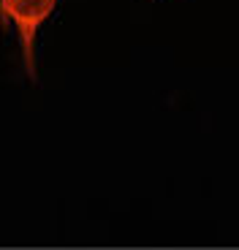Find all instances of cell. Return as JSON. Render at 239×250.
<instances>
[{
  "instance_id": "1",
  "label": "cell",
  "mask_w": 239,
  "mask_h": 250,
  "mask_svg": "<svg viewBox=\"0 0 239 250\" xmlns=\"http://www.w3.org/2000/svg\"><path fill=\"white\" fill-rule=\"evenodd\" d=\"M57 0H0V22L11 25L22 52V65L30 82H36V33L55 11Z\"/></svg>"
}]
</instances>
